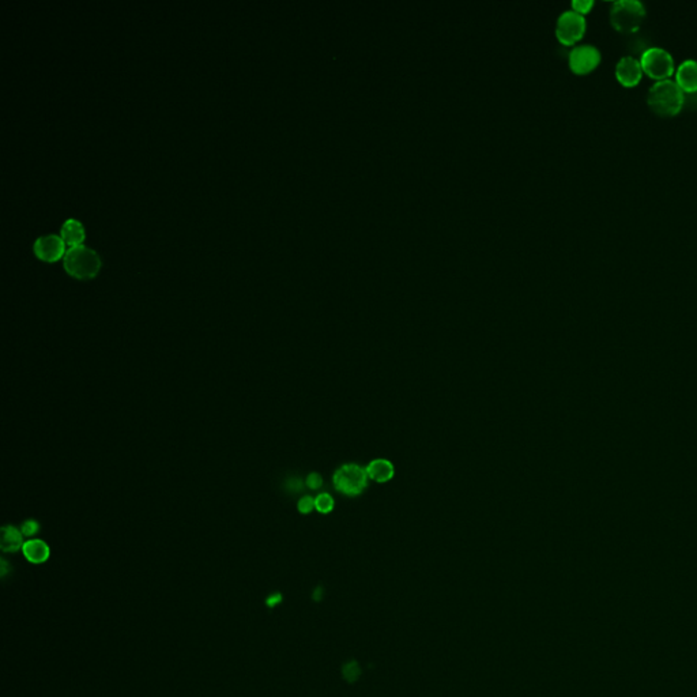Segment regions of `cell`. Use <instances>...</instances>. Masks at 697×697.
Returning <instances> with one entry per match:
<instances>
[{"label": "cell", "mask_w": 697, "mask_h": 697, "mask_svg": "<svg viewBox=\"0 0 697 697\" xmlns=\"http://www.w3.org/2000/svg\"><path fill=\"white\" fill-rule=\"evenodd\" d=\"M616 78L617 81L626 86V88H633L636 86L643 76V69L640 64V59H636L632 55L623 56L617 64H616Z\"/></svg>", "instance_id": "cell-8"}, {"label": "cell", "mask_w": 697, "mask_h": 697, "mask_svg": "<svg viewBox=\"0 0 697 697\" xmlns=\"http://www.w3.org/2000/svg\"><path fill=\"white\" fill-rule=\"evenodd\" d=\"M7 571H8L7 563H6V560H1V577H4L7 574Z\"/></svg>", "instance_id": "cell-24"}, {"label": "cell", "mask_w": 697, "mask_h": 697, "mask_svg": "<svg viewBox=\"0 0 697 697\" xmlns=\"http://www.w3.org/2000/svg\"><path fill=\"white\" fill-rule=\"evenodd\" d=\"M21 531H22L25 537H33V535H36L40 531V525H39V522L30 519V520L25 522L22 527H21Z\"/></svg>", "instance_id": "cell-18"}, {"label": "cell", "mask_w": 697, "mask_h": 697, "mask_svg": "<svg viewBox=\"0 0 697 697\" xmlns=\"http://www.w3.org/2000/svg\"><path fill=\"white\" fill-rule=\"evenodd\" d=\"M322 483H323V480L317 473H311L307 478V486L311 489H319L322 486Z\"/></svg>", "instance_id": "cell-21"}, {"label": "cell", "mask_w": 697, "mask_h": 697, "mask_svg": "<svg viewBox=\"0 0 697 697\" xmlns=\"http://www.w3.org/2000/svg\"><path fill=\"white\" fill-rule=\"evenodd\" d=\"M366 469L359 464H345L334 474V486L338 492L346 496H359L368 485Z\"/></svg>", "instance_id": "cell-6"}, {"label": "cell", "mask_w": 697, "mask_h": 697, "mask_svg": "<svg viewBox=\"0 0 697 697\" xmlns=\"http://www.w3.org/2000/svg\"><path fill=\"white\" fill-rule=\"evenodd\" d=\"M315 508V500H313L311 496H304L300 502H298V511L301 513H310Z\"/></svg>", "instance_id": "cell-20"}, {"label": "cell", "mask_w": 697, "mask_h": 697, "mask_svg": "<svg viewBox=\"0 0 697 697\" xmlns=\"http://www.w3.org/2000/svg\"><path fill=\"white\" fill-rule=\"evenodd\" d=\"M342 675L347 682H356L361 675V669L356 661L346 662L342 668Z\"/></svg>", "instance_id": "cell-15"}, {"label": "cell", "mask_w": 697, "mask_h": 697, "mask_svg": "<svg viewBox=\"0 0 697 697\" xmlns=\"http://www.w3.org/2000/svg\"><path fill=\"white\" fill-rule=\"evenodd\" d=\"M587 29L584 15L574 10L563 11L555 24V37L564 46H574L583 39Z\"/></svg>", "instance_id": "cell-5"}, {"label": "cell", "mask_w": 697, "mask_h": 697, "mask_svg": "<svg viewBox=\"0 0 697 697\" xmlns=\"http://www.w3.org/2000/svg\"><path fill=\"white\" fill-rule=\"evenodd\" d=\"M685 102V93L675 79L656 81L649 89L647 104L649 109L659 116L670 118L681 112Z\"/></svg>", "instance_id": "cell-1"}, {"label": "cell", "mask_w": 697, "mask_h": 697, "mask_svg": "<svg viewBox=\"0 0 697 697\" xmlns=\"http://www.w3.org/2000/svg\"><path fill=\"white\" fill-rule=\"evenodd\" d=\"M593 7H594V0H574L572 1V10L581 14V15L590 13Z\"/></svg>", "instance_id": "cell-17"}, {"label": "cell", "mask_w": 697, "mask_h": 697, "mask_svg": "<svg viewBox=\"0 0 697 697\" xmlns=\"http://www.w3.org/2000/svg\"><path fill=\"white\" fill-rule=\"evenodd\" d=\"M303 488H304V483L300 478H296V477H291L285 482V489L290 493H298L303 490Z\"/></svg>", "instance_id": "cell-19"}, {"label": "cell", "mask_w": 697, "mask_h": 697, "mask_svg": "<svg viewBox=\"0 0 697 697\" xmlns=\"http://www.w3.org/2000/svg\"><path fill=\"white\" fill-rule=\"evenodd\" d=\"M646 15V6L640 0H616L609 11L610 24L620 33L637 32Z\"/></svg>", "instance_id": "cell-2"}, {"label": "cell", "mask_w": 697, "mask_h": 697, "mask_svg": "<svg viewBox=\"0 0 697 697\" xmlns=\"http://www.w3.org/2000/svg\"><path fill=\"white\" fill-rule=\"evenodd\" d=\"M675 82L684 93L697 92V60L686 59L675 70Z\"/></svg>", "instance_id": "cell-10"}, {"label": "cell", "mask_w": 697, "mask_h": 697, "mask_svg": "<svg viewBox=\"0 0 697 697\" xmlns=\"http://www.w3.org/2000/svg\"><path fill=\"white\" fill-rule=\"evenodd\" d=\"M22 531L14 527V526H4L1 529V537H0V548L3 552H17L21 548H24V539H22Z\"/></svg>", "instance_id": "cell-11"}, {"label": "cell", "mask_w": 697, "mask_h": 697, "mask_svg": "<svg viewBox=\"0 0 697 697\" xmlns=\"http://www.w3.org/2000/svg\"><path fill=\"white\" fill-rule=\"evenodd\" d=\"M33 249H34V254L46 262H55L59 258H62V255L66 254L64 252V240L57 235L40 236L34 242Z\"/></svg>", "instance_id": "cell-9"}, {"label": "cell", "mask_w": 697, "mask_h": 697, "mask_svg": "<svg viewBox=\"0 0 697 697\" xmlns=\"http://www.w3.org/2000/svg\"><path fill=\"white\" fill-rule=\"evenodd\" d=\"M63 265L66 271L78 278H93L101 267V258L96 251L88 245L79 244L70 247L63 255Z\"/></svg>", "instance_id": "cell-3"}, {"label": "cell", "mask_w": 697, "mask_h": 697, "mask_svg": "<svg viewBox=\"0 0 697 697\" xmlns=\"http://www.w3.org/2000/svg\"><path fill=\"white\" fill-rule=\"evenodd\" d=\"M62 239L71 247L79 245L85 239L83 225L74 218L64 221V223L62 225Z\"/></svg>", "instance_id": "cell-14"}, {"label": "cell", "mask_w": 697, "mask_h": 697, "mask_svg": "<svg viewBox=\"0 0 697 697\" xmlns=\"http://www.w3.org/2000/svg\"><path fill=\"white\" fill-rule=\"evenodd\" d=\"M281 601H282L281 594H275V595H271V597L267 600V605H268L270 607H274L277 603H280Z\"/></svg>", "instance_id": "cell-22"}, {"label": "cell", "mask_w": 697, "mask_h": 697, "mask_svg": "<svg viewBox=\"0 0 697 697\" xmlns=\"http://www.w3.org/2000/svg\"><path fill=\"white\" fill-rule=\"evenodd\" d=\"M322 597H323V590L320 587H317L316 591H315V594H313V598H315V601H320Z\"/></svg>", "instance_id": "cell-23"}, {"label": "cell", "mask_w": 697, "mask_h": 697, "mask_svg": "<svg viewBox=\"0 0 697 697\" xmlns=\"http://www.w3.org/2000/svg\"><path fill=\"white\" fill-rule=\"evenodd\" d=\"M640 64L643 72L655 81L669 79L675 70L673 55L662 47H649L643 50Z\"/></svg>", "instance_id": "cell-4"}, {"label": "cell", "mask_w": 697, "mask_h": 697, "mask_svg": "<svg viewBox=\"0 0 697 697\" xmlns=\"http://www.w3.org/2000/svg\"><path fill=\"white\" fill-rule=\"evenodd\" d=\"M315 508L322 513H329L334 508V499L329 493H322L315 499Z\"/></svg>", "instance_id": "cell-16"}, {"label": "cell", "mask_w": 697, "mask_h": 697, "mask_svg": "<svg viewBox=\"0 0 697 697\" xmlns=\"http://www.w3.org/2000/svg\"><path fill=\"white\" fill-rule=\"evenodd\" d=\"M366 474L371 480L383 483L389 481L394 477V466L389 460L376 459L368 464Z\"/></svg>", "instance_id": "cell-12"}, {"label": "cell", "mask_w": 697, "mask_h": 697, "mask_svg": "<svg viewBox=\"0 0 697 697\" xmlns=\"http://www.w3.org/2000/svg\"><path fill=\"white\" fill-rule=\"evenodd\" d=\"M601 60V50L593 44L577 46L570 52L568 56L570 69L577 75H584L594 71L600 66Z\"/></svg>", "instance_id": "cell-7"}, {"label": "cell", "mask_w": 697, "mask_h": 697, "mask_svg": "<svg viewBox=\"0 0 697 697\" xmlns=\"http://www.w3.org/2000/svg\"><path fill=\"white\" fill-rule=\"evenodd\" d=\"M22 552H24L25 557L33 564L46 563L49 557L48 545L41 539H30V541L25 542Z\"/></svg>", "instance_id": "cell-13"}]
</instances>
